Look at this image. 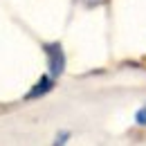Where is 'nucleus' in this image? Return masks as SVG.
Returning a JSON list of instances; mask_svg holds the SVG:
<instances>
[{
    "instance_id": "f257e3e1",
    "label": "nucleus",
    "mask_w": 146,
    "mask_h": 146,
    "mask_svg": "<svg viewBox=\"0 0 146 146\" xmlns=\"http://www.w3.org/2000/svg\"><path fill=\"white\" fill-rule=\"evenodd\" d=\"M45 54H47V65H50V76H58L65 70V54L61 43H45L43 45Z\"/></svg>"
},
{
    "instance_id": "f03ea898",
    "label": "nucleus",
    "mask_w": 146,
    "mask_h": 146,
    "mask_svg": "<svg viewBox=\"0 0 146 146\" xmlns=\"http://www.w3.org/2000/svg\"><path fill=\"white\" fill-rule=\"evenodd\" d=\"M54 88V76H40L38 79V83L32 88V90L27 92V99H38V97H43V94H47V92Z\"/></svg>"
},
{
    "instance_id": "7ed1b4c3",
    "label": "nucleus",
    "mask_w": 146,
    "mask_h": 146,
    "mask_svg": "<svg viewBox=\"0 0 146 146\" xmlns=\"http://www.w3.org/2000/svg\"><path fill=\"white\" fill-rule=\"evenodd\" d=\"M135 121H137L139 126H146V106H142V108L137 110V115H135Z\"/></svg>"
},
{
    "instance_id": "20e7f679",
    "label": "nucleus",
    "mask_w": 146,
    "mask_h": 146,
    "mask_svg": "<svg viewBox=\"0 0 146 146\" xmlns=\"http://www.w3.org/2000/svg\"><path fill=\"white\" fill-rule=\"evenodd\" d=\"M68 137H70V133H68V130L58 133V135H56V142H54V146H63L65 142H68Z\"/></svg>"
},
{
    "instance_id": "39448f33",
    "label": "nucleus",
    "mask_w": 146,
    "mask_h": 146,
    "mask_svg": "<svg viewBox=\"0 0 146 146\" xmlns=\"http://www.w3.org/2000/svg\"><path fill=\"white\" fill-rule=\"evenodd\" d=\"M83 2H86V5H90V7H94V5H101L104 0H83Z\"/></svg>"
}]
</instances>
